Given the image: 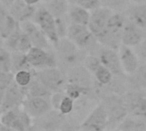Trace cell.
<instances>
[{
  "instance_id": "cell-13",
  "label": "cell",
  "mask_w": 146,
  "mask_h": 131,
  "mask_svg": "<svg viewBox=\"0 0 146 131\" xmlns=\"http://www.w3.org/2000/svg\"><path fill=\"white\" fill-rule=\"evenodd\" d=\"M66 76L68 83L76 84L86 90L94 91L95 78L91 71L84 64L71 68L66 73Z\"/></svg>"
},
{
  "instance_id": "cell-5",
  "label": "cell",
  "mask_w": 146,
  "mask_h": 131,
  "mask_svg": "<svg viewBox=\"0 0 146 131\" xmlns=\"http://www.w3.org/2000/svg\"><path fill=\"white\" fill-rule=\"evenodd\" d=\"M34 77L52 93L64 91L68 84L66 73L58 66L35 70Z\"/></svg>"
},
{
  "instance_id": "cell-14",
  "label": "cell",
  "mask_w": 146,
  "mask_h": 131,
  "mask_svg": "<svg viewBox=\"0 0 146 131\" xmlns=\"http://www.w3.org/2000/svg\"><path fill=\"white\" fill-rule=\"evenodd\" d=\"M113 13V9L104 6H100L92 10L88 27L97 38H98L105 31Z\"/></svg>"
},
{
  "instance_id": "cell-17",
  "label": "cell",
  "mask_w": 146,
  "mask_h": 131,
  "mask_svg": "<svg viewBox=\"0 0 146 131\" xmlns=\"http://www.w3.org/2000/svg\"><path fill=\"white\" fill-rule=\"evenodd\" d=\"M21 107L33 119L44 115L53 109L50 98L45 97H26Z\"/></svg>"
},
{
  "instance_id": "cell-6",
  "label": "cell",
  "mask_w": 146,
  "mask_h": 131,
  "mask_svg": "<svg viewBox=\"0 0 146 131\" xmlns=\"http://www.w3.org/2000/svg\"><path fill=\"white\" fill-rule=\"evenodd\" d=\"M0 124L12 131L30 130L33 128V118L21 106L1 113Z\"/></svg>"
},
{
  "instance_id": "cell-32",
  "label": "cell",
  "mask_w": 146,
  "mask_h": 131,
  "mask_svg": "<svg viewBox=\"0 0 146 131\" xmlns=\"http://www.w3.org/2000/svg\"><path fill=\"white\" fill-rule=\"evenodd\" d=\"M15 82V73L12 72H0V95Z\"/></svg>"
},
{
  "instance_id": "cell-19",
  "label": "cell",
  "mask_w": 146,
  "mask_h": 131,
  "mask_svg": "<svg viewBox=\"0 0 146 131\" xmlns=\"http://www.w3.org/2000/svg\"><path fill=\"white\" fill-rule=\"evenodd\" d=\"M145 38V30L127 20L122 33V44L134 48L139 45Z\"/></svg>"
},
{
  "instance_id": "cell-15",
  "label": "cell",
  "mask_w": 146,
  "mask_h": 131,
  "mask_svg": "<svg viewBox=\"0 0 146 131\" xmlns=\"http://www.w3.org/2000/svg\"><path fill=\"white\" fill-rule=\"evenodd\" d=\"M0 110L1 113H3L9 109L22 106V103L25 101L27 95L23 88L14 82L3 94L0 95Z\"/></svg>"
},
{
  "instance_id": "cell-3",
  "label": "cell",
  "mask_w": 146,
  "mask_h": 131,
  "mask_svg": "<svg viewBox=\"0 0 146 131\" xmlns=\"http://www.w3.org/2000/svg\"><path fill=\"white\" fill-rule=\"evenodd\" d=\"M67 37L88 54H96L99 49L100 43L88 26L71 23L68 26Z\"/></svg>"
},
{
  "instance_id": "cell-2",
  "label": "cell",
  "mask_w": 146,
  "mask_h": 131,
  "mask_svg": "<svg viewBox=\"0 0 146 131\" xmlns=\"http://www.w3.org/2000/svg\"><path fill=\"white\" fill-rule=\"evenodd\" d=\"M127 19L125 15L114 12L103 34L98 38L100 44L118 50L122 43V33Z\"/></svg>"
},
{
  "instance_id": "cell-7",
  "label": "cell",
  "mask_w": 146,
  "mask_h": 131,
  "mask_svg": "<svg viewBox=\"0 0 146 131\" xmlns=\"http://www.w3.org/2000/svg\"><path fill=\"white\" fill-rule=\"evenodd\" d=\"M33 20L45 33L52 46H56L60 40V37L57 32L56 17L45 6H42L37 9Z\"/></svg>"
},
{
  "instance_id": "cell-22",
  "label": "cell",
  "mask_w": 146,
  "mask_h": 131,
  "mask_svg": "<svg viewBox=\"0 0 146 131\" xmlns=\"http://www.w3.org/2000/svg\"><path fill=\"white\" fill-rule=\"evenodd\" d=\"M18 22L13 15L9 13V9L1 6L0 9V34L2 40L7 38L17 27Z\"/></svg>"
},
{
  "instance_id": "cell-4",
  "label": "cell",
  "mask_w": 146,
  "mask_h": 131,
  "mask_svg": "<svg viewBox=\"0 0 146 131\" xmlns=\"http://www.w3.org/2000/svg\"><path fill=\"white\" fill-rule=\"evenodd\" d=\"M101 103L104 105L109 118V127L115 126L128 116V111L121 95L108 94L102 98Z\"/></svg>"
},
{
  "instance_id": "cell-27",
  "label": "cell",
  "mask_w": 146,
  "mask_h": 131,
  "mask_svg": "<svg viewBox=\"0 0 146 131\" xmlns=\"http://www.w3.org/2000/svg\"><path fill=\"white\" fill-rule=\"evenodd\" d=\"M45 3V7L56 18L67 15L70 7L69 0H50Z\"/></svg>"
},
{
  "instance_id": "cell-34",
  "label": "cell",
  "mask_w": 146,
  "mask_h": 131,
  "mask_svg": "<svg viewBox=\"0 0 146 131\" xmlns=\"http://www.w3.org/2000/svg\"><path fill=\"white\" fill-rule=\"evenodd\" d=\"M100 2L102 6L108 7L115 11L125 9L130 0H100Z\"/></svg>"
},
{
  "instance_id": "cell-37",
  "label": "cell",
  "mask_w": 146,
  "mask_h": 131,
  "mask_svg": "<svg viewBox=\"0 0 146 131\" xmlns=\"http://www.w3.org/2000/svg\"><path fill=\"white\" fill-rule=\"evenodd\" d=\"M135 52L137 53L139 60L142 62L146 63V38L136 47L133 48Z\"/></svg>"
},
{
  "instance_id": "cell-25",
  "label": "cell",
  "mask_w": 146,
  "mask_h": 131,
  "mask_svg": "<svg viewBox=\"0 0 146 131\" xmlns=\"http://www.w3.org/2000/svg\"><path fill=\"white\" fill-rule=\"evenodd\" d=\"M115 130L124 131L146 130V118L128 115L120 123Z\"/></svg>"
},
{
  "instance_id": "cell-26",
  "label": "cell",
  "mask_w": 146,
  "mask_h": 131,
  "mask_svg": "<svg viewBox=\"0 0 146 131\" xmlns=\"http://www.w3.org/2000/svg\"><path fill=\"white\" fill-rule=\"evenodd\" d=\"M24 92L27 95L32 97H45L50 98L52 95V92H50L44 84H42L35 77L33 78V81L25 88H23Z\"/></svg>"
},
{
  "instance_id": "cell-33",
  "label": "cell",
  "mask_w": 146,
  "mask_h": 131,
  "mask_svg": "<svg viewBox=\"0 0 146 131\" xmlns=\"http://www.w3.org/2000/svg\"><path fill=\"white\" fill-rule=\"evenodd\" d=\"M74 101H75L74 99H72L71 97H69L66 94L65 96L63 97V99H62L60 106H59L58 111L61 113H62L63 115H65V116L70 114L74 111Z\"/></svg>"
},
{
  "instance_id": "cell-10",
  "label": "cell",
  "mask_w": 146,
  "mask_h": 131,
  "mask_svg": "<svg viewBox=\"0 0 146 131\" xmlns=\"http://www.w3.org/2000/svg\"><path fill=\"white\" fill-rule=\"evenodd\" d=\"M68 121L66 116L58 110L51 109L44 115L33 119L32 130H64Z\"/></svg>"
},
{
  "instance_id": "cell-8",
  "label": "cell",
  "mask_w": 146,
  "mask_h": 131,
  "mask_svg": "<svg viewBox=\"0 0 146 131\" xmlns=\"http://www.w3.org/2000/svg\"><path fill=\"white\" fill-rule=\"evenodd\" d=\"M29 64L35 70L58 66L56 52L52 49H45L33 46L27 53Z\"/></svg>"
},
{
  "instance_id": "cell-9",
  "label": "cell",
  "mask_w": 146,
  "mask_h": 131,
  "mask_svg": "<svg viewBox=\"0 0 146 131\" xmlns=\"http://www.w3.org/2000/svg\"><path fill=\"white\" fill-rule=\"evenodd\" d=\"M128 115L146 118V94L144 90H131L122 95Z\"/></svg>"
},
{
  "instance_id": "cell-39",
  "label": "cell",
  "mask_w": 146,
  "mask_h": 131,
  "mask_svg": "<svg viewBox=\"0 0 146 131\" xmlns=\"http://www.w3.org/2000/svg\"><path fill=\"white\" fill-rule=\"evenodd\" d=\"M27 3H28V4H31V5H36L37 3H40L41 1H43V0H24Z\"/></svg>"
},
{
  "instance_id": "cell-21",
  "label": "cell",
  "mask_w": 146,
  "mask_h": 131,
  "mask_svg": "<svg viewBox=\"0 0 146 131\" xmlns=\"http://www.w3.org/2000/svg\"><path fill=\"white\" fill-rule=\"evenodd\" d=\"M127 20L146 31V3H133L125 11Z\"/></svg>"
},
{
  "instance_id": "cell-23",
  "label": "cell",
  "mask_w": 146,
  "mask_h": 131,
  "mask_svg": "<svg viewBox=\"0 0 146 131\" xmlns=\"http://www.w3.org/2000/svg\"><path fill=\"white\" fill-rule=\"evenodd\" d=\"M127 83L131 90H146V63H140L137 71L128 75L127 78Z\"/></svg>"
},
{
  "instance_id": "cell-20",
  "label": "cell",
  "mask_w": 146,
  "mask_h": 131,
  "mask_svg": "<svg viewBox=\"0 0 146 131\" xmlns=\"http://www.w3.org/2000/svg\"><path fill=\"white\" fill-rule=\"evenodd\" d=\"M9 13L18 21L22 22L25 20H32L37 11L35 5L27 3L24 0H15L9 9Z\"/></svg>"
},
{
  "instance_id": "cell-30",
  "label": "cell",
  "mask_w": 146,
  "mask_h": 131,
  "mask_svg": "<svg viewBox=\"0 0 146 131\" xmlns=\"http://www.w3.org/2000/svg\"><path fill=\"white\" fill-rule=\"evenodd\" d=\"M35 69L32 70H21L15 73V82L21 87H27L34 78Z\"/></svg>"
},
{
  "instance_id": "cell-35",
  "label": "cell",
  "mask_w": 146,
  "mask_h": 131,
  "mask_svg": "<svg viewBox=\"0 0 146 131\" xmlns=\"http://www.w3.org/2000/svg\"><path fill=\"white\" fill-rule=\"evenodd\" d=\"M71 4H76L81 6L88 10H93L101 5L100 0H69Z\"/></svg>"
},
{
  "instance_id": "cell-29",
  "label": "cell",
  "mask_w": 146,
  "mask_h": 131,
  "mask_svg": "<svg viewBox=\"0 0 146 131\" xmlns=\"http://www.w3.org/2000/svg\"><path fill=\"white\" fill-rule=\"evenodd\" d=\"M92 75L95 78V81L103 85L110 84L115 78L114 74L110 72V70H109L102 63L94 70Z\"/></svg>"
},
{
  "instance_id": "cell-18",
  "label": "cell",
  "mask_w": 146,
  "mask_h": 131,
  "mask_svg": "<svg viewBox=\"0 0 146 131\" xmlns=\"http://www.w3.org/2000/svg\"><path fill=\"white\" fill-rule=\"evenodd\" d=\"M118 53L125 73L127 76L134 73L140 65V60L134 49L121 43L118 49Z\"/></svg>"
},
{
  "instance_id": "cell-41",
  "label": "cell",
  "mask_w": 146,
  "mask_h": 131,
  "mask_svg": "<svg viewBox=\"0 0 146 131\" xmlns=\"http://www.w3.org/2000/svg\"><path fill=\"white\" fill-rule=\"evenodd\" d=\"M49 1H50V0H43V2H44V3H47V2H49Z\"/></svg>"
},
{
  "instance_id": "cell-38",
  "label": "cell",
  "mask_w": 146,
  "mask_h": 131,
  "mask_svg": "<svg viewBox=\"0 0 146 131\" xmlns=\"http://www.w3.org/2000/svg\"><path fill=\"white\" fill-rule=\"evenodd\" d=\"M15 0H0V2H1V6H3L4 8H6V9H9L10 8V6L14 3V2H15Z\"/></svg>"
},
{
  "instance_id": "cell-36",
  "label": "cell",
  "mask_w": 146,
  "mask_h": 131,
  "mask_svg": "<svg viewBox=\"0 0 146 131\" xmlns=\"http://www.w3.org/2000/svg\"><path fill=\"white\" fill-rule=\"evenodd\" d=\"M56 27H57V32L58 35L60 37V38H65L68 35V26L66 23V20H64V16L63 17H58L56 18Z\"/></svg>"
},
{
  "instance_id": "cell-12",
  "label": "cell",
  "mask_w": 146,
  "mask_h": 131,
  "mask_svg": "<svg viewBox=\"0 0 146 131\" xmlns=\"http://www.w3.org/2000/svg\"><path fill=\"white\" fill-rule=\"evenodd\" d=\"M109 127V118L107 112L102 103L98 104L80 124L82 130L101 131Z\"/></svg>"
},
{
  "instance_id": "cell-40",
  "label": "cell",
  "mask_w": 146,
  "mask_h": 131,
  "mask_svg": "<svg viewBox=\"0 0 146 131\" xmlns=\"http://www.w3.org/2000/svg\"><path fill=\"white\" fill-rule=\"evenodd\" d=\"M133 3H146V0H130Z\"/></svg>"
},
{
  "instance_id": "cell-31",
  "label": "cell",
  "mask_w": 146,
  "mask_h": 131,
  "mask_svg": "<svg viewBox=\"0 0 146 131\" xmlns=\"http://www.w3.org/2000/svg\"><path fill=\"white\" fill-rule=\"evenodd\" d=\"M11 51L2 45L0 49V72H11Z\"/></svg>"
},
{
  "instance_id": "cell-28",
  "label": "cell",
  "mask_w": 146,
  "mask_h": 131,
  "mask_svg": "<svg viewBox=\"0 0 146 131\" xmlns=\"http://www.w3.org/2000/svg\"><path fill=\"white\" fill-rule=\"evenodd\" d=\"M12 66L11 72L15 73L21 70H32L34 69L31 66L27 61V53L22 52H11Z\"/></svg>"
},
{
  "instance_id": "cell-11",
  "label": "cell",
  "mask_w": 146,
  "mask_h": 131,
  "mask_svg": "<svg viewBox=\"0 0 146 131\" xmlns=\"http://www.w3.org/2000/svg\"><path fill=\"white\" fill-rule=\"evenodd\" d=\"M95 55L98 56L102 64L109 70H110V72L114 74L115 78L127 79V74L122 68L119 53L116 52L115 49L103 46L102 48H99L98 49Z\"/></svg>"
},
{
  "instance_id": "cell-1",
  "label": "cell",
  "mask_w": 146,
  "mask_h": 131,
  "mask_svg": "<svg viewBox=\"0 0 146 131\" xmlns=\"http://www.w3.org/2000/svg\"><path fill=\"white\" fill-rule=\"evenodd\" d=\"M56 55L58 67L67 73L71 68L83 64L87 52L79 48L68 37L62 38L54 46Z\"/></svg>"
},
{
  "instance_id": "cell-24",
  "label": "cell",
  "mask_w": 146,
  "mask_h": 131,
  "mask_svg": "<svg viewBox=\"0 0 146 131\" xmlns=\"http://www.w3.org/2000/svg\"><path fill=\"white\" fill-rule=\"evenodd\" d=\"M68 15V19L72 23L88 26L90 21L91 13L90 10L81 6L70 3Z\"/></svg>"
},
{
  "instance_id": "cell-16",
  "label": "cell",
  "mask_w": 146,
  "mask_h": 131,
  "mask_svg": "<svg viewBox=\"0 0 146 131\" xmlns=\"http://www.w3.org/2000/svg\"><path fill=\"white\" fill-rule=\"evenodd\" d=\"M22 30L29 36L32 43L34 47H38L45 49H51V43L42 31V29L31 20H25L20 23Z\"/></svg>"
}]
</instances>
